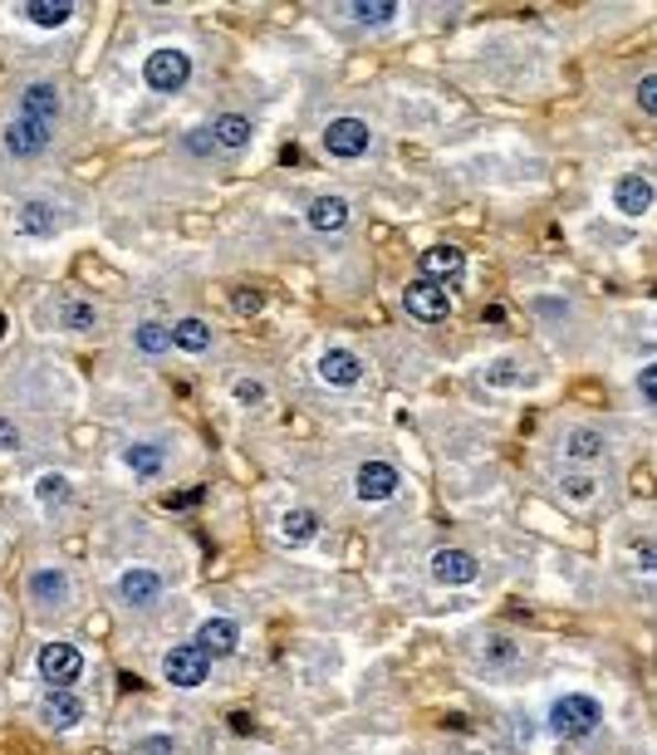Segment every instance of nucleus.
Listing matches in <instances>:
<instances>
[{"instance_id":"f257e3e1","label":"nucleus","mask_w":657,"mask_h":755,"mask_svg":"<svg viewBox=\"0 0 657 755\" xmlns=\"http://www.w3.org/2000/svg\"><path fill=\"white\" fill-rule=\"evenodd\" d=\"M604 721V707L594 702V697H584V692H569L560 697V702L550 707V731L560 741H579V736H589V731Z\"/></svg>"},{"instance_id":"f03ea898","label":"nucleus","mask_w":657,"mask_h":755,"mask_svg":"<svg viewBox=\"0 0 657 755\" xmlns=\"http://www.w3.org/2000/svg\"><path fill=\"white\" fill-rule=\"evenodd\" d=\"M142 79H148V89H158V94H177L182 84L192 79V54L177 50V45L152 50L148 64H142Z\"/></svg>"},{"instance_id":"7ed1b4c3","label":"nucleus","mask_w":657,"mask_h":755,"mask_svg":"<svg viewBox=\"0 0 657 755\" xmlns=\"http://www.w3.org/2000/svg\"><path fill=\"white\" fill-rule=\"evenodd\" d=\"M35 716L45 721L50 731H69V726H79V721L89 716V702H84V697L74 692V687H50V692L40 697Z\"/></svg>"},{"instance_id":"20e7f679","label":"nucleus","mask_w":657,"mask_h":755,"mask_svg":"<svg viewBox=\"0 0 657 755\" xmlns=\"http://www.w3.org/2000/svg\"><path fill=\"white\" fill-rule=\"evenodd\" d=\"M206 672H212V658H206L196 643H177V648L162 658V677H168L172 687H182V692H192V687L206 682Z\"/></svg>"},{"instance_id":"39448f33","label":"nucleus","mask_w":657,"mask_h":755,"mask_svg":"<svg viewBox=\"0 0 657 755\" xmlns=\"http://www.w3.org/2000/svg\"><path fill=\"white\" fill-rule=\"evenodd\" d=\"M30 604H40L50 614H64V608L74 604V579L64 574L60 564H45V569H35V574H30Z\"/></svg>"},{"instance_id":"423d86ee","label":"nucleus","mask_w":657,"mask_h":755,"mask_svg":"<svg viewBox=\"0 0 657 755\" xmlns=\"http://www.w3.org/2000/svg\"><path fill=\"white\" fill-rule=\"evenodd\" d=\"M368 142H374V133H368L364 118H334V123L324 128V152L328 158L354 162V158H364L368 152Z\"/></svg>"},{"instance_id":"0eeeda50","label":"nucleus","mask_w":657,"mask_h":755,"mask_svg":"<svg viewBox=\"0 0 657 755\" xmlns=\"http://www.w3.org/2000/svg\"><path fill=\"white\" fill-rule=\"evenodd\" d=\"M35 667H40V677H45L50 687H74L79 682V672H84V658H79L74 643H45Z\"/></svg>"},{"instance_id":"6e6552de","label":"nucleus","mask_w":657,"mask_h":755,"mask_svg":"<svg viewBox=\"0 0 657 755\" xmlns=\"http://www.w3.org/2000/svg\"><path fill=\"white\" fill-rule=\"evenodd\" d=\"M402 310H408L412 320H422V324H437V320L452 314V294H446L442 284H432V280H412L408 290H402Z\"/></svg>"},{"instance_id":"1a4fd4ad","label":"nucleus","mask_w":657,"mask_h":755,"mask_svg":"<svg viewBox=\"0 0 657 755\" xmlns=\"http://www.w3.org/2000/svg\"><path fill=\"white\" fill-rule=\"evenodd\" d=\"M15 114L30 118V123H45L54 133V123H60V114H64V98H60V89H54L50 79H35V84H25V89H20V108H15Z\"/></svg>"},{"instance_id":"9d476101","label":"nucleus","mask_w":657,"mask_h":755,"mask_svg":"<svg viewBox=\"0 0 657 755\" xmlns=\"http://www.w3.org/2000/svg\"><path fill=\"white\" fill-rule=\"evenodd\" d=\"M398 486H402V476H398V466H392V462H364V466H358V476H354L358 500H368V506L392 500V496H398Z\"/></svg>"},{"instance_id":"9b49d317","label":"nucleus","mask_w":657,"mask_h":755,"mask_svg":"<svg viewBox=\"0 0 657 755\" xmlns=\"http://www.w3.org/2000/svg\"><path fill=\"white\" fill-rule=\"evenodd\" d=\"M50 128L45 123H30V118H10V123H6V133H0V142H6V152H10V158H20V162H25V158H40V152H45L50 148Z\"/></svg>"},{"instance_id":"f8f14e48","label":"nucleus","mask_w":657,"mask_h":755,"mask_svg":"<svg viewBox=\"0 0 657 755\" xmlns=\"http://www.w3.org/2000/svg\"><path fill=\"white\" fill-rule=\"evenodd\" d=\"M418 270H422V280H432V284H452V280H462V270H466V250H456V246H427L422 256H418Z\"/></svg>"},{"instance_id":"ddd939ff","label":"nucleus","mask_w":657,"mask_h":755,"mask_svg":"<svg viewBox=\"0 0 657 755\" xmlns=\"http://www.w3.org/2000/svg\"><path fill=\"white\" fill-rule=\"evenodd\" d=\"M15 231L30 236V240H50L54 231H60V206L45 202V196H30V202H20Z\"/></svg>"},{"instance_id":"4468645a","label":"nucleus","mask_w":657,"mask_h":755,"mask_svg":"<svg viewBox=\"0 0 657 755\" xmlns=\"http://www.w3.org/2000/svg\"><path fill=\"white\" fill-rule=\"evenodd\" d=\"M118 598H123V604H133V608H152L162 598V574H158V569L133 564L123 579H118Z\"/></svg>"},{"instance_id":"2eb2a0df","label":"nucleus","mask_w":657,"mask_h":755,"mask_svg":"<svg viewBox=\"0 0 657 755\" xmlns=\"http://www.w3.org/2000/svg\"><path fill=\"white\" fill-rule=\"evenodd\" d=\"M196 648H202L206 652V658H231V652L240 648V628H236V623L231 618H206L202 623V628H196Z\"/></svg>"},{"instance_id":"dca6fc26","label":"nucleus","mask_w":657,"mask_h":755,"mask_svg":"<svg viewBox=\"0 0 657 755\" xmlns=\"http://www.w3.org/2000/svg\"><path fill=\"white\" fill-rule=\"evenodd\" d=\"M358 378H364V358L354 348H328L320 358V382H328V388H354Z\"/></svg>"},{"instance_id":"f3484780","label":"nucleus","mask_w":657,"mask_h":755,"mask_svg":"<svg viewBox=\"0 0 657 755\" xmlns=\"http://www.w3.org/2000/svg\"><path fill=\"white\" fill-rule=\"evenodd\" d=\"M476 574H481L476 554H466V550H437L432 554V579L437 584H476Z\"/></svg>"},{"instance_id":"a211bd4d","label":"nucleus","mask_w":657,"mask_h":755,"mask_svg":"<svg viewBox=\"0 0 657 755\" xmlns=\"http://www.w3.org/2000/svg\"><path fill=\"white\" fill-rule=\"evenodd\" d=\"M613 206H618L623 216H643L653 206V182L643 177V172H628V177L613 182Z\"/></svg>"},{"instance_id":"6ab92c4d","label":"nucleus","mask_w":657,"mask_h":755,"mask_svg":"<svg viewBox=\"0 0 657 755\" xmlns=\"http://www.w3.org/2000/svg\"><path fill=\"white\" fill-rule=\"evenodd\" d=\"M608 442L604 432H594V427H569L564 432V456L569 462H604Z\"/></svg>"},{"instance_id":"aec40b11","label":"nucleus","mask_w":657,"mask_h":755,"mask_svg":"<svg viewBox=\"0 0 657 755\" xmlns=\"http://www.w3.org/2000/svg\"><path fill=\"white\" fill-rule=\"evenodd\" d=\"M304 222H310L314 231H344L348 226V202L344 196H314L310 212H304Z\"/></svg>"},{"instance_id":"412c9836","label":"nucleus","mask_w":657,"mask_h":755,"mask_svg":"<svg viewBox=\"0 0 657 755\" xmlns=\"http://www.w3.org/2000/svg\"><path fill=\"white\" fill-rule=\"evenodd\" d=\"M123 466L133 476L142 481H152V476H162V466H168V446H158V442H133L123 452Z\"/></svg>"},{"instance_id":"4be33fe9","label":"nucleus","mask_w":657,"mask_h":755,"mask_svg":"<svg viewBox=\"0 0 657 755\" xmlns=\"http://www.w3.org/2000/svg\"><path fill=\"white\" fill-rule=\"evenodd\" d=\"M250 133H256V128H250L246 114H222L212 123V142H216V148H226V152H240L250 142Z\"/></svg>"},{"instance_id":"5701e85b","label":"nucleus","mask_w":657,"mask_h":755,"mask_svg":"<svg viewBox=\"0 0 657 755\" xmlns=\"http://www.w3.org/2000/svg\"><path fill=\"white\" fill-rule=\"evenodd\" d=\"M20 15H25L30 25H40V30H54V25H64V20L74 15V6L69 0H25Z\"/></svg>"},{"instance_id":"b1692460","label":"nucleus","mask_w":657,"mask_h":755,"mask_svg":"<svg viewBox=\"0 0 657 755\" xmlns=\"http://www.w3.org/2000/svg\"><path fill=\"white\" fill-rule=\"evenodd\" d=\"M280 535H284V544H310L314 535H320V516H314V510H284Z\"/></svg>"},{"instance_id":"393cba45","label":"nucleus","mask_w":657,"mask_h":755,"mask_svg":"<svg viewBox=\"0 0 657 755\" xmlns=\"http://www.w3.org/2000/svg\"><path fill=\"white\" fill-rule=\"evenodd\" d=\"M60 324L64 330H74V334H89V330H98V310L89 300H74L69 294V300L60 304Z\"/></svg>"},{"instance_id":"a878e982","label":"nucleus","mask_w":657,"mask_h":755,"mask_svg":"<svg viewBox=\"0 0 657 755\" xmlns=\"http://www.w3.org/2000/svg\"><path fill=\"white\" fill-rule=\"evenodd\" d=\"M172 344L187 348V354H206V348H212V330H206L202 320H177L172 324Z\"/></svg>"},{"instance_id":"bb28decb","label":"nucleus","mask_w":657,"mask_h":755,"mask_svg":"<svg viewBox=\"0 0 657 755\" xmlns=\"http://www.w3.org/2000/svg\"><path fill=\"white\" fill-rule=\"evenodd\" d=\"M348 15H354L358 25H388L392 15H402V6H398V0H354V6H348Z\"/></svg>"},{"instance_id":"cd10ccee","label":"nucleus","mask_w":657,"mask_h":755,"mask_svg":"<svg viewBox=\"0 0 657 755\" xmlns=\"http://www.w3.org/2000/svg\"><path fill=\"white\" fill-rule=\"evenodd\" d=\"M138 348H142V354H168V348H172V330H168V324H138Z\"/></svg>"},{"instance_id":"c85d7f7f","label":"nucleus","mask_w":657,"mask_h":755,"mask_svg":"<svg viewBox=\"0 0 657 755\" xmlns=\"http://www.w3.org/2000/svg\"><path fill=\"white\" fill-rule=\"evenodd\" d=\"M35 496L40 500H45V506H64V500H69L74 496V490H69V481H64V476H40V486H35Z\"/></svg>"},{"instance_id":"c756f323","label":"nucleus","mask_w":657,"mask_h":755,"mask_svg":"<svg viewBox=\"0 0 657 755\" xmlns=\"http://www.w3.org/2000/svg\"><path fill=\"white\" fill-rule=\"evenodd\" d=\"M133 755H177V741L172 736H142L133 746Z\"/></svg>"},{"instance_id":"7c9ffc66","label":"nucleus","mask_w":657,"mask_h":755,"mask_svg":"<svg viewBox=\"0 0 657 755\" xmlns=\"http://www.w3.org/2000/svg\"><path fill=\"white\" fill-rule=\"evenodd\" d=\"M638 104H643V114L657 118V74H643L638 79Z\"/></svg>"},{"instance_id":"2f4dec72","label":"nucleus","mask_w":657,"mask_h":755,"mask_svg":"<svg viewBox=\"0 0 657 755\" xmlns=\"http://www.w3.org/2000/svg\"><path fill=\"white\" fill-rule=\"evenodd\" d=\"M638 392L657 408V364H643L638 368Z\"/></svg>"},{"instance_id":"473e14b6","label":"nucleus","mask_w":657,"mask_h":755,"mask_svg":"<svg viewBox=\"0 0 657 755\" xmlns=\"http://www.w3.org/2000/svg\"><path fill=\"white\" fill-rule=\"evenodd\" d=\"M564 490H569V500H589L594 496V476H569Z\"/></svg>"},{"instance_id":"72a5a7b5","label":"nucleus","mask_w":657,"mask_h":755,"mask_svg":"<svg viewBox=\"0 0 657 755\" xmlns=\"http://www.w3.org/2000/svg\"><path fill=\"white\" fill-rule=\"evenodd\" d=\"M260 398H266V388H260L256 378H240L236 382V402H260Z\"/></svg>"},{"instance_id":"f704fd0d","label":"nucleus","mask_w":657,"mask_h":755,"mask_svg":"<svg viewBox=\"0 0 657 755\" xmlns=\"http://www.w3.org/2000/svg\"><path fill=\"white\" fill-rule=\"evenodd\" d=\"M15 446H20V427L0 418V452H15Z\"/></svg>"},{"instance_id":"c9c22d12","label":"nucleus","mask_w":657,"mask_h":755,"mask_svg":"<svg viewBox=\"0 0 657 755\" xmlns=\"http://www.w3.org/2000/svg\"><path fill=\"white\" fill-rule=\"evenodd\" d=\"M231 304H236L240 314H256V310H260V294H256V290H236V300H231Z\"/></svg>"},{"instance_id":"e433bc0d","label":"nucleus","mask_w":657,"mask_h":755,"mask_svg":"<svg viewBox=\"0 0 657 755\" xmlns=\"http://www.w3.org/2000/svg\"><path fill=\"white\" fill-rule=\"evenodd\" d=\"M638 564L657 574V540H643V544H638Z\"/></svg>"},{"instance_id":"4c0bfd02","label":"nucleus","mask_w":657,"mask_h":755,"mask_svg":"<svg viewBox=\"0 0 657 755\" xmlns=\"http://www.w3.org/2000/svg\"><path fill=\"white\" fill-rule=\"evenodd\" d=\"M212 148H216V142L206 138V133H192V138H187V152H212Z\"/></svg>"}]
</instances>
